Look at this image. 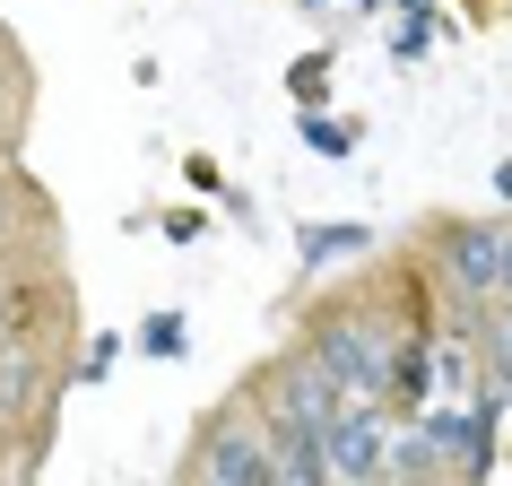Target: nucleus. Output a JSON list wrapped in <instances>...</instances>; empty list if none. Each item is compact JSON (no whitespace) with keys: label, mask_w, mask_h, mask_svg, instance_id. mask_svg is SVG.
<instances>
[{"label":"nucleus","mask_w":512,"mask_h":486,"mask_svg":"<svg viewBox=\"0 0 512 486\" xmlns=\"http://www.w3.org/2000/svg\"><path fill=\"white\" fill-rule=\"evenodd\" d=\"M434 313H417V304H391V296H339L322 304L313 322H304V348L330 365V382L348 391V400H391V382H400V356L408 339H434Z\"/></svg>","instance_id":"obj_1"},{"label":"nucleus","mask_w":512,"mask_h":486,"mask_svg":"<svg viewBox=\"0 0 512 486\" xmlns=\"http://www.w3.org/2000/svg\"><path fill=\"white\" fill-rule=\"evenodd\" d=\"M504 252H512V217H443L426 235V278L443 287V313L478 322L504 304Z\"/></svg>","instance_id":"obj_2"},{"label":"nucleus","mask_w":512,"mask_h":486,"mask_svg":"<svg viewBox=\"0 0 512 486\" xmlns=\"http://www.w3.org/2000/svg\"><path fill=\"white\" fill-rule=\"evenodd\" d=\"M252 391V408H261V426H270V443L287 452V443H330L339 434V417H348V391L330 382V365L313 348H287L278 365H261V374L243 382Z\"/></svg>","instance_id":"obj_3"},{"label":"nucleus","mask_w":512,"mask_h":486,"mask_svg":"<svg viewBox=\"0 0 512 486\" xmlns=\"http://www.w3.org/2000/svg\"><path fill=\"white\" fill-rule=\"evenodd\" d=\"M270 478H278V443L261 426L252 391H235V400L209 408L200 434H191V486H270Z\"/></svg>","instance_id":"obj_4"},{"label":"nucleus","mask_w":512,"mask_h":486,"mask_svg":"<svg viewBox=\"0 0 512 486\" xmlns=\"http://www.w3.org/2000/svg\"><path fill=\"white\" fill-rule=\"evenodd\" d=\"M400 408L391 400H356L348 417H339V434H330V478L339 486H391V452H400Z\"/></svg>","instance_id":"obj_5"},{"label":"nucleus","mask_w":512,"mask_h":486,"mask_svg":"<svg viewBox=\"0 0 512 486\" xmlns=\"http://www.w3.org/2000/svg\"><path fill=\"white\" fill-rule=\"evenodd\" d=\"M53 400V365H44V339H0V434H27Z\"/></svg>","instance_id":"obj_6"},{"label":"nucleus","mask_w":512,"mask_h":486,"mask_svg":"<svg viewBox=\"0 0 512 486\" xmlns=\"http://www.w3.org/2000/svg\"><path fill=\"white\" fill-rule=\"evenodd\" d=\"M374 226H356V217H304V226H296V261H304V270H313V278H322V270H348V261H374Z\"/></svg>","instance_id":"obj_7"},{"label":"nucleus","mask_w":512,"mask_h":486,"mask_svg":"<svg viewBox=\"0 0 512 486\" xmlns=\"http://www.w3.org/2000/svg\"><path fill=\"white\" fill-rule=\"evenodd\" d=\"M478 348H486V382L512 400V304H495V313H478Z\"/></svg>","instance_id":"obj_8"},{"label":"nucleus","mask_w":512,"mask_h":486,"mask_svg":"<svg viewBox=\"0 0 512 486\" xmlns=\"http://www.w3.org/2000/svg\"><path fill=\"white\" fill-rule=\"evenodd\" d=\"M270 486H339V478H330V452H322V443H287Z\"/></svg>","instance_id":"obj_9"},{"label":"nucleus","mask_w":512,"mask_h":486,"mask_svg":"<svg viewBox=\"0 0 512 486\" xmlns=\"http://www.w3.org/2000/svg\"><path fill=\"white\" fill-rule=\"evenodd\" d=\"M296 139H304V148H322V157H348V148H356V122H330V113L304 105L296 113Z\"/></svg>","instance_id":"obj_10"},{"label":"nucleus","mask_w":512,"mask_h":486,"mask_svg":"<svg viewBox=\"0 0 512 486\" xmlns=\"http://www.w3.org/2000/svg\"><path fill=\"white\" fill-rule=\"evenodd\" d=\"M139 348L174 365V356H191V322H183V313H157V322H139Z\"/></svg>","instance_id":"obj_11"},{"label":"nucleus","mask_w":512,"mask_h":486,"mask_svg":"<svg viewBox=\"0 0 512 486\" xmlns=\"http://www.w3.org/2000/svg\"><path fill=\"white\" fill-rule=\"evenodd\" d=\"M113 356H122V330H96V339L79 348V365H70V382H79V391H87V382H105Z\"/></svg>","instance_id":"obj_12"},{"label":"nucleus","mask_w":512,"mask_h":486,"mask_svg":"<svg viewBox=\"0 0 512 486\" xmlns=\"http://www.w3.org/2000/svg\"><path fill=\"white\" fill-rule=\"evenodd\" d=\"M27 235V191L9 183V165H0V261H9V243Z\"/></svg>","instance_id":"obj_13"},{"label":"nucleus","mask_w":512,"mask_h":486,"mask_svg":"<svg viewBox=\"0 0 512 486\" xmlns=\"http://www.w3.org/2000/svg\"><path fill=\"white\" fill-rule=\"evenodd\" d=\"M426 44H434V18H426V9H400V27H391V53H408V61H417Z\"/></svg>","instance_id":"obj_14"},{"label":"nucleus","mask_w":512,"mask_h":486,"mask_svg":"<svg viewBox=\"0 0 512 486\" xmlns=\"http://www.w3.org/2000/svg\"><path fill=\"white\" fill-rule=\"evenodd\" d=\"M287 87H296L304 105H313V96H322V87H330V53H304L296 70H287Z\"/></svg>","instance_id":"obj_15"},{"label":"nucleus","mask_w":512,"mask_h":486,"mask_svg":"<svg viewBox=\"0 0 512 486\" xmlns=\"http://www.w3.org/2000/svg\"><path fill=\"white\" fill-rule=\"evenodd\" d=\"M183 183L200 191V200H226V174H217V157H200V148L183 157Z\"/></svg>","instance_id":"obj_16"},{"label":"nucleus","mask_w":512,"mask_h":486,"mask_svg":"<svg viewBox=\"0 0 512 486\" xmlns=\"http://www.w3.org/2000/svg\"><path fill=\"white\" fill-rule=\"evenodd\" d=\"M157 235H165V243H200V235H209V217H200V209H165Z\"/></svg>","instance_id":"obj_17"},{"label":"nucleus","mask_w":512,"mask_h":486,"mask_svg":"<svg viewBox=\"0 0 512 486\" xmlns=\"http://www.w3.org/2000/svg\"><path fill=\"white\" fill-rule=\"evenodd\" d=\"M495 191H504V200H512V157H504V165H495Z\"/></svg>","instance_id":"obj_18"}]
</instances>
